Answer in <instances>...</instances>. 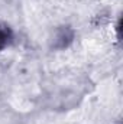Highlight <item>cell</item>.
<instances>
[{
	"instance_id": "1",
	"label": "cell",
	"mask_w": 123,
	"mask_h": 124,
	"mask_svg": "<svg viewBox=\"0 0 123 124\" xmlns=\"http://www.w3.org/2000/svg\"><path fill=\"white\" fill-rule=\"evenodd\" d=\"M74 39V32L70 26H61L58 28L54 33V39H52V48L55 49H64L67 48Z\"/></svg>"
},
{
	"instance_id": "2",
	"label": "cell",
	"mask_w": 123,
	"mask_h": 124,
	"mask_svg": "<svg viewBox=\"0 0 123 124\" xmlns=\"http://www.w3.org/2000/svg\"><path fill=\"white\" fill-rule=\"evenodd\" d=\"M10 38H12L10 29L4 25H0V51H3L7 46V43L10 42Z\"/></svg>"
}]
</instances>
